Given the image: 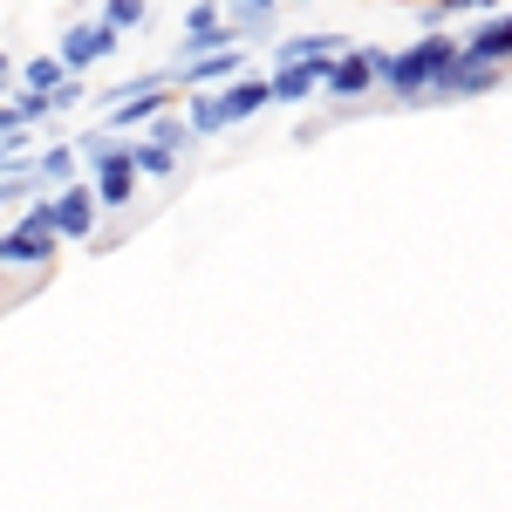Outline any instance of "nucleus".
I'll use <instances>...</instances> for the list:
<instances>
[{"mask_svg": "<svg viewBox=\"0 0 512 512\" xmlns=\"http://www.w3.org/2000/svg\"><path fill=\"white\" fill-rule=\"evenodd\" d=\"M55 246H62V233H55L48 192H35L28 205H21V219L0 233V267H48V260H55Z\"/></svg>", "mask_w": 512, "mask_h": 512, "instance_id": "3", "label": "nucleus"}, {"mask_svg": "<svg viewBox=\"0 0 512 512\" xmlns=\"http://www.w3.org/2000/svg\"><path fill=\"white\" fill-rule=\"evenodd\" d=\"M48 212H55V233L62 239H89L103 226V205L89 185H62V192H48Z\"/></svg>", "mask_w": 512, "mask_h": 512, "instance_id": "7", "label": "nucleus"}, {"mask_svg": "<svg viewBox=\"0 0 512 512\" xmlns=\"http://www.w3.org/2000/svg\"><path fill=\"white\" fill-rule=\"evenodd\" d=\"M458 62V41L451 35H424L417 48H403V55H383V89H390L396 103H417V96H431L437 76Z\"/></svg>", "mask_w": 512, "mask_h": 512, "instance_id": "2", "label": "nucleus"}, {"mask_svg": "<svg viewBox=\"0 0 512 512\" xmlns=\"http://www.w3.org/2000/svg\"><path fill=\"white\" fill-rule=\"evenodd\" d=\"M369 82H383V48H342V55L328 62V82H321V89H335L342 103H355Z\"/></svg>", "mask_w": 512, "mask_h": 512, "instance_id": "6", "label": "nucleus"}, {"mask_svg": "<svg viewBox=\"0 0 512 512\" xmlns=\"http://www.w3.org/2000/svg\"><path fill=\"white\" fill-rule=\"evenodd\" d=\"M48 103H55V117H69V110L82 103V76H69L62 89H55V96H48Z\"/></svg>", "mask_w": 512, "mask_h": 512, "instance_id": "18", "label": "nucleus"}, {"mask_svg": "<svg viewBox=\"0 0 512 512\" xmlns=\"http://www.w3.org/2000/svg\"><path fill=\"white\" fill-rule=\"evenodd\" d=\"M117 41L123 35L103 21V14H96V21H76V28L62 35V69H69V76H89L96 62H110V55H117Z\"/></svg>", "mask_w": 512, "mask_h": 512, "instance_id": "4", "label": "nucleus"}, {"mask_svg": "<svg viewBox=\"0 0 512 512\" xmlns=\"http://www.w3.org/2000/svg\"><path fill=\"white\" fill-rule=\"evenodd\" d=\"M499 82H506L499 62H472V55L458 48V62H451V69L437 76V89H431V96H417V103H458V96H485V89H499Z\"/></svg>", "mask_w": 512, "mask_h": 512, "instance_id": "5", "label": "nucleus"}, {"mask_svg": "<svg viewBox=\"0 0 512 512\" xmlns=\"http://www.w3.org/2000/svg\"><path fill=\"white\" fill-rule=\"evenodd\" d=\"M76 144H35V158H28V178L35 185H76Z\"/></svg>", "mask_w": 512, "mask_h": 512, "instance_id": "12", "label": "nucleus"}, {"mask_svg": "<svg viewBox=\"0 0 512 512\" xmlns=\"http://www.w3.org/2000/svg\"><path fill=\"white\" fill-rule=\"evenodd\" d=\"M103 21L117 35H137V28H151V0H103Z\"/></svg>", "mask_w": 512, "mask_h": 512, "instance_id": "16", "label": "nucleus"}, {"mask_svg": "<svg viewBox=\"0 0 512 512\" xmlns=\"http://www.w3.org/2000/svg\"><path fill=\"white\" fill-rule=\"evenodd\" d=\"M14 82H21L28 96H55V89L69 82V69H62V55H28V62L14 69Z\"/></svg>", "mask_w": 512, "mask_h": 512, "instance_id": "14", "label": "nucleus"}, {"mask_svg": "<svg viewBox=\"0 0 512 512\" xmlns=\"http://www.w3.org/2000/svg\"><path fill=\"white\" fill-rule=\"evenodd\" d=\"M137 185H144V178H137V171H130V158H123V164H103V171H96V185H89V192H96V205H103V212H123V205H130V198H137Z\"/></svg>", "mask_w": 512, "mask_h": 512, "instance_id": "13", "label": "nucleus"}, {"mask_svg": "<svg viewBox=\"0 0 512 512\" xmlns=\"http://www.w3.org/2000/svg\"><path fill=\"white\" fill-rule=\"evenodd\" d=\"M465 7H492V0H437V14H465Z\"/></svg>", "mask_w": 512, "mask_h": 512, "instance_id": "19", "label": "nucleus"}, {"mask_svg": "<svg viewBox=\"0 0 512 512\" xmlns=\"http://www.w3.org/2000/svg\"><path fill=\"white\" fill-rule=\"evenodd\" d=\"M178 48H185V62H192V55H212V48H239L233 21L219 14V0H192V14H185V41H178Z\"/></svg>", "mask_w": 512, "mask_h": 512, "instance_id": "8", "label": "nucleus"}, {"mask_svg": "<svg viewBox=\"0 0 512 512\" xmlns=\"http://www.w3.org/2000/svg\"><path fill=\"white\" fill-rule=\"evenodd\" d=\"M267 103H274L267 76L226 82V89H192V103H185V123H192V137H219V130H233V123H253L260 110H267Z\"/></svg>", "mask_w": 512, "mask_h": 512, "instance_id": "1", "label": "nucleus"}, {"mask_svg": "<svg viewBox=\"0 0 512 512\" xmlns=\"http://www.w3.org/2000/svg\"><path fill=\"white\" fill-rule=\"evenodd\" d=\"M328 62H335V55H315V62H280L274 76H267L274 103H308L321 82H328Z\"/></svg>", "mask_w": 512, "mask_h": 512, "instance_id": "10", "label": "nucleus"}, {"mask_svg": "<svg viewBox=\"0 0 512 512\" xmlns=\"http://www.w3.org/2000/svg\"><path fill=\"white\" fill-rule=\"evenodd\" d=\"M458 48H465L472 62H499V69H506V62H512V14H492V21H478L472 41H458Z\"/></svg>", "mask_w": 512, "mask_h": 512, "instance_id": "11", "label": "nucleus"}, {"mask_svg": "<svg viewBox=\"0 0 512 512\" xmlns=\"http://www.w3.org/2000/svg\"><path fill=\"white\" fill-rule=\"evenodd\" d=\"M144 144H164V151H185V144H192V123L164 110V117H151V130H144Z\"/></svg>", "mask_w": 512, "mask_h": 512, "instance_id": "17", "label": "nucleus"}, {"mask_svg": "<svg viewBox=\"0 0 512 512\" xmlns=\"http://www.w3.org/2000/svg\"><path fill=\"white\" fill-rule=\"evenodd\" d=\"M233 76H239V48H212V55H192V62L171 69L178 89H226Z\"/></svg>", "mask_w": 512, "mask_h": 512, "instance_id": "9", "label": "nucleus"}, {"mask_svg": "<svg viewBox=\"0 0 512 512\" xmlns=\"http://www.w3.org/2000/svg\"><path fill=\"white\" fill-rule=\"evenodd\" d=\"M130 171H137V178H171V171H178V151H164V144H144V137H130Z\"/></svg>", "mask_w": 512, "mask_h": 512, "instance_id": "15", "label": "nucleus"}]
</instances>
